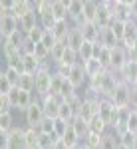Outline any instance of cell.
<instances>
[{
	"instance_id": "1",
	"label": "cell",
	"mask_w": 137,
	"mask_h": 149,
	"mask_svg": "<svg viewBox=\"0 0 137 149\" xmlns=\"http://www.w3.org/2000/svg\"><path fill=\"white\" fill-rule=\"evenodd\" d=\"M131 93H133L131 86L125 84V81H119L117 88L113 90V93L109 95V100L113 102V105L117 109H129L131 107Z\"/></svg>"
},
{
	"instance_id": "2",
	"label": "cell",
	"mask_w": 137,
	"mask_h": 149,
	"mask_svg": "<svg viewBox=\"0 0 137 149\" xmlns=\"http://www.w3.org/2000/svg\"><path fill=\"white\" fill-rule=\"evenodd\" d=\"M2 137V149H28L24 127H14L10 133H0Z\"/></svg>"
},
{
	"instance_id": "3",
	"label": "cell",
	"mask_w": 137,
	"mask_h": 149,
	"mask_svg": "<svg viewBox=\"0 0 137 149\" xmlns=\"http://www.w3.org/2000/svg\"><path fill=\"white\" fill-rule=\"evenodd\" d=\"M52 76H54V70H50L48 66H44L36 74V95L40 100L46 97L52 90Z\"/></svg>"
},
{
	"instance_id": "4",
	"label": "cell",
	"mask_w": 137,
	"mask_h": 149,
	"mask_svg": "<svg viewBox=\"0 0 137 149\" xmlns=\"http://www.w3.org/2000/svg\"><path fill=\"white\" fill-rule=\"evenodd\" d=\"M44 107H42V100H38V102H34L26 111H24V123H26V127H40V123L44 121Z\"/></svg>"
},
{
	"instance_id": "5",
	"label": "cell",
	"mask_w": 137,
	"mask_h": 149,
	"mask_svg": "<svg viewBox=\"0 0 137 149\" xmlns=\"http://www.w3.org/2000/svg\"><path fill=\"white\" fill-rule=\"evenodd\" d=\"M129 62V54H127L125 46H115L111 48V64H109V72H121V70L125 68V64Z\"/></svg>"
},
{
	"instance_id": "6",
	"label": "cell",
	"mask_w": 137,
	"mask_h": 149,
	"mask_svg": "<svg viewBox=\"0 0 137 149\" xmlns=\"http://www.w3.org/2000/svg\"><path fill=\"white\" fill-rule=\"evenodd\" d=\"M68 80H70V84H72L76 90L83 88V86L90 81V76H88V72H86V66H83V64H76L74 68L70 70Z\"/></svg>"
},
{
	"instance_id": "7",
	"label": "cell",
	"mask_w": 137,
	"mask_h": 149,
	"mask_svg": "<svg viewBox=\"0 0 137 149\" xmlns=\"http://www.w3.org/2000/svg\"><path fill=\"white\" fill-rule=\"evenodd\" d=\"M16 30H20V20H18L14 14L0 16V38H8V36H12Z\"/></svg>"
},
{
	"instance_id": "8",
	"label": "cell",
	"mask_w": 137,
	"mask_h": 149,
	"mask_svg": "<svg viewBox=\"0 0 137 149\" xmlns=\"http://www.w3.org/2000/svg\"><path fill=\"white\" fill-rule=\"evenodd\" d=\"M30 12H36L32 0H14V2H12V14H14L18 20L24 18L26 14H30Z\"/></svg>"
},
{
	"instance_id": "9",
	"label": "cell",
	"mask_w": 137,
	"mask_h": 149,
	"mask_svg": "<svg viewBox=\"0 0 137 149\" xmlns=\"http://www.w3.org/2000/svg\"><path fill=\"white\" fill-rule=\"evenodd\" d=\"M22 64H24V74H30V76H36L40 70L44 68V64H42L34 54H24Z\"/></svg>"
},
{
	"instance_id": "10",
	"label": "cell",
	"mask_w": 137,
	"mask_h": 149,
	"mask_svg": "<svg viewBox=\"0 0 137 149\" xmlns=\"http://www.w3.org/2000/svg\"><path fill=\"white\" fill-rule=\"evenodd\" d=\"M76 28H80L83 38L88 40V42H99V34H102V30L95 26L93 22H83L81 26H76Z\"/></svg>"
},
{
	"instance_id": "11",
	"label": "cell",
	"mask_w": 137,
	"mask_h": 149,
	"mask_svg": "<svg viewBox=\"0 0 137 149\" xmlns=\"http://www.w3.org/2000/svg\"><path fill=\"white\" fill-rule=\"evenodd\" d=\"M121 147V141H119V135L115 133L113 129H109L107 133L102 135V143H99V149H119Z\"/></svg>"
},
{
	"instance_id": "12",
	"label": "cell",
	"mask_w": 137,
	"mask_h": 149,
	"mask_svg": "<svg viewBox=\"0 0 137 149\" xmlns=\"http://www.w3.org/2000/svg\"><path fill=\"white\" fill-rule=\"evenodd\" d=\"M95 44H97V42H88V40L81 44V48L78 50L80 64H88L90 60H93V58H95Z\"/></svg>"
},
{
	"instance_id": "13",
	"label": "cell",
	"mask_w": 137,
	"mask_h": 149,
	"mask_svg": "<svg viewBox=\"0 0 137 149\" xmlns=\"http://www.w3.org/2000/svg\"><path fill=\"white\" fill-rule=\"evenodd\" d=\"M97 10H99V2L93 0H83V22H95L97 18Z\"/></svg>"
},
{
	"instance_id": "14",
	"label": "cell",
	"mask_w": 137,
	"mask_h": 149,
	"mask_svg": "<svg viewBox=\"0 0 137 149\" xmlns=\"http://www.w3.org/2000/svg\"><path fill=\"white\" fill-rule=\"evenodd\" d=\"M83 42H86V38H83V34H81V30L74 26V28H72V32H70V36H68V40H66L68 48H72V50H76V52H78Z\"/></svg>"
},
{
	"instance_id": "15",
	"label": "cell",
	"mask_w": 137,
	"mask_h": 149,
	"mask_svg": "<svg viewBox=\"0 0 137 149\" xmlns=\"http://www.w3.org/2000/svg\"><path fill=\"white\" fill-rule=\"evenodd\" d=\"M52 14L58 22L68 20V2L64 0H52Z\"/></svg>"
},
{
	"instance_id": "16",
	"label": "cell",
	"mask_w": 137,
	"mask_h": 149,
	"mask_svg": "<svg viewBox=\"0 0 137 149\" xmlns=\"http://www.w3.org/2000/svg\"><path fill=\"white\" fill-rule=\"evenodd\" d=\"M40 24V18H38V14L36 12H30V14H26L24 18H20V30H22L24 34H28L32 28H36Z\"/></svg>"
},
{
	"instance_id": "17",
	"label": "cell",
	"mask_w": 137,
	"mask_h": 149,
	"mask_svg": "<svg viewBox=\"0 0 137 149\" xmlns=\"http://www.w3.org/2000/svg\"><path fill=\"white\" fill-rule=\"evenodd\" d=\"M76 64H80V56H78V52L72 50V48H66V52H64V56H62V60H60V64H56V66L74 68Z\"/></svg>"
},
{
	"instance_id": "18",
	"label": "cell",
	"mask_w": 137,
	"mask_h": 149,
	"mask_svg": "<svg viewBox=\"0 0 137 149\" xmlns=\"http://www.w3.org/2000/svg\"><path fill=\"white\" fill-rule=\"evenodd\" d=\"M99 44L102 46H105V48H115V46H119L121 42L115 38V34L111 32V28H105V30H102V34H99Z\"/></svg>"
},
{
	"instance_id": "19",
	"label": "cell",
	"mask_w": 137,
	"mask_h": 149,
	"mask_svg": "<svg viewBox=\"0 0 137 149\" xmlns=\"http://www.w3.org/2000/svg\"><path fill=\"white\" fill-rule=\"evenodd\" d=\"M70 125L76 129V133H78L81 139H83L86 135H88V133H90V123H88L83 117H80V115H76V117L72 119V123H70Z\"/></svg>"
},
{
	"instance_id": "20",
	"label": "cell",
	"mask_w": 137,
	"mask_h": 149,
	"mask_svg": "<svg viewBox=\"0 0 137 149\" xmlns=\"http://www.w3.org/2000/svg\"><path fill=\"white\" fill-rule=\"evenodd\" d=\"M62 141H64V143H66L70 149H76L78 145H81V137L78 135V133H76V129H74L72 125H70V127H68V131L64 133Z\"/></svg>"
},
{
	"instance_id": "21",
	"label": "cell",
	"mask_w": 137,
	"mask_h": 149,
	"mask_svg": "<svg viewBox=\"0 0 137 149\" xmlns=\"http://www.w3.org/2000/svg\"><path fill=\"white\" fill-rule=\"evenodd\" d=\"M16 88H20L22 92H30L34 93L36 92V76H30V74H22V78L18 81V86Z\"/></svg>"
},
{
	"instance_id": "22",
	"label": "cell",
	"mask_w": 137,
	"mask_h": 149,
	"mask_svg": "<svg viewBox=\"0 0 137 149\" xmlns=\"http://www.w3.org/2000/svg\"><path fill=\"white\" fill-rule=\"evenodd\" d=\"M109 131V127H107V123L103 121L99 115H95L93 119L90 121V133H95V135H103V133H107Z\"/></svg>"
},
{
	"instance_id": "23",
	"label": "cell",
	"mask_w": 137,
	"mask_h": 149,
	"mask_svg": "<svg viewBox=\"0 0 137 149\" xmlns=\"http://www.w3.org/2000/svg\"><path fill=\"white\" fill-rule=\"evenodd\" d=\"M86 66V72H88V76H90V80L91 78H97V76H102L103 72H107V70L103 68L102 64L97 62V60H90L88 64H83Z\"/></svg>"
},
{
	"instance_id": "24",
	"label": "cell",
	"mask_w": 137,
	"mask_h": 149,
	"mask_svg": "<svg viewBox=\"0 0 137 149\" xmlns=\"http://www.w3.org/2000/svg\"><path fill=\"white\" fill-rule=\"evenodd\" d=\"M14 117H12V111H6V113H0V133H10L14 129Z\"/></svg>"
},
{
	"instance_id": "25",
	"label": "cell",
	"mask_w": 137,
	"mask_h": 149,
	"mask_svg": "<svg viewBox=\"0 0 137 149\" xmlns=\"http://www.w3.org/2000/svg\"><path fill=\"white\" fill-rule=\"evenodd\" d=\"M24 137H26L28 149L36 147V145H38V137H40V131H38L36 127H24Z\"/></svg>"
},
{
	"instance_id": "26",
	"label": "cell",
	"mask_w": 137,
	"mask_h": 149,
	"mask_svg": "<svg viewBox=\"0 0 137 149\" xmlns=\"http://www.w3.org/2000/svg\"><path fill=\"white\" fill-rule=\"evenodd\" d=\"M125 26H127V22H121V20H115V18H113V22L109 24L111 32L115 34V38H117L119 42H123V38H125Z\"/></svg>"
},
{
	"instance_id": "27",
	"label": "cell",
	"mask_w": 137,
	"mask_h": 149,
	"mask_svg": "<svg viewBox=\"0 0 137 149\" xmlns=\"http://www.w3.org/2000/svg\"><path fill=\"white\" fill-rule=\"evenodd\" d=\"M60 139L56 137V135H48V133H40V137H38V145L42 149H54V145H56Z\"/></svg>"
},
{
	"instance_id": "28",
	"label": "cell",
	"mask_w": 137,
	"mask_h": 149,
	"mask_svg": "<svg viewBox=\"0 0 137 149\" xmlns=\"http://www.w3.org/2000/svg\"><path fill=\"white\" fill-rule=\"evenodd\" d=\"M66 48H68L66 42H56V46L52 48V52H50V60H54L56 64H60V60H62V56H64Z\"/></svg>"
},
{
	"instance_id": "29",
	"label": "cell",
	"mask_w": 137,
	"mask_h": 149,
	"mask_svg": "<svg viewBox=\"0 0 137 149\" xmlns=\"http://www.w3.org/2000/svg\"><path fill=\"white\" fill-rule=\"evenodd\" d=\"M58 24V20L54 18V14L52 12H48V14H42L40 16V26L44 28L46 32H50V30H54V26Z\"/></svg>"
},
{
	"instance_id": "30",
	"label": "cell",
	"mask_w": 137,
	"mask_h": 149,
	"mask_svg": "<svg viewBox=\"0 0 137 149\" xmlns=\"http://www.w3.org/2000/svg\"><path fill=\"white\" fill-rule=\"evenodd\" d=\"M44 34H46V30L40 26V24H38L36 28H32V30L26 34V38H28L32 44H40V42H42V38H44Z\"/></svg>"
},
{
	"instance_id": "31",
	"label": "cell",
	"mask_w": 137,
	"mask_h": 149,
	"mask_svg": "<svg viewBox=\"0 0 137 149\" xmlns=\"http://www.w3.org/2000/svg\"><path fill=\"white\" fill-rule=\"evenodd\" d=\"M68 127H70L68 121H64V119H60V117H56V119H54V133H56L58 139L64 137V133L68 131Z\"/></svg>"
},
{
	"instance_id": "32",
	"label": "cell",
	"mask_w": 137,
	"mask_h": 149,
	"mask_svg": "<svg viewBox=\"0 0 137 149\" xmlns=\"http://www.w3.org/2000/svg\"><path fill=\"white\" fill-rule=\"evenodd\" d=\"M2 74H4V76H6V78L10 80V84L14 86V88L18 86V81H20V78H22V74H20L18 70H14V68H6V70H2Z\"/></svg>"
},
{
	"instance_id": "33",
	"label": "cell",
	"mask_w": 137,
	"mask_h": 149,
	"mask_svg": "<svg viewBox=\"0 0 137 149\" xmlns=\"http://www.w3.org/2000/svg\"><path fill=\"white\" fill-rule=\"evenodd\" d=\"M38 131H40V133H48V135H56V133H54V119H52V117H44V121L40 123Z\"/></svg>"
},
{
	"instance_id": "34",
	"label": "cell",
	"mask_w": 137,
	"mask_h": 149,
	"mask_svg": "<svg viewBox=\"0 0 137 149\" xmlns=\"http://www.w3.org/2000/svg\"><path fill=\"white\" fill-rule=\"evenodd\" d=\"M119 141H121V147L131 149V147H133V141H135V133L125 131V133H121V135H119Z\"/></svg>"
},
{
	"instance_id": "35",
	"label": "cell",
	"mask_w": 137,
	"mask_h": 149,
	"mask_svg": "<svg viewBox=\"0 0 137 149\" xmlns=\"http://www.w3.org/2000/svg\"><path fill=\"white\" fill-rule=\"evenodd\" d=\"M12 90H14V86L10 84V80L4 74H0V95H8Z\"/></svg>"
},
{
	"instance_id": "36",
	"label": "cell",
	"mask_w": 137,
	"mask_h": 149,
	"mask_svg": "<svg viewBox=\"0 0 137 149\" xmlns=\"http://www.w3.org/2000/svg\"><path fill=\"white\" fill-rule=\"evenodd\" d=\"M125 127H127V131H131V133H135V135H137V113H135V109L129 111V117H127Z\"/></svg>"
},
{
	"instance_id": "37",
	"label": "cell",
	"mask_w": 137,
	"mask_h": 149,
	"mask_svg": "<svg viewBox=\"0 0 137 149\" xmlns=\"http://www.w3.org/2000/svg\"><path fill=\"white\" fill-rule=\"evenodd\" d=\"M6 97H8V102H10L12 109H18V102H20V88H14Z\"/></svg>"
},
{
	"instance_id": "38",
	"label": "cell",
	"mask_w": 137,
	"mask_h": 149,
	"mask_svg": "<svg viewBox=\"0 0 137 149\" xmlns=\"http://www.w3.org/2000/svg\"><path fill=\"white\" fill-rule=\"evenodd\" d=\"M56 38H54V34H52V32H46L44 34V38H42V42H40V44H44L46 48H48V50H50V52H52V48L56 46Z\"/></svg>"
},
{
	"instance_id": "39",
	"label": "cell",
	"mask_w": 137,
	"mask_h": 149,
	"mask_svg": "<svg viewBox=\"0 0 137 149\" xmlns=\"http://www.w3.org/2000/svg\"><path fill=\"white\" fill-rule=\"evenodd\" d=\"M54 149H70V147L66 145V143H64V141H62V139H60V141H58L56 145H54Z\"/></svg>"
},
{
	"instance_id": "40",
	"label": "cell",
	"mask_w": 137,
	"mask_h": 149,
	"mask_svg": "<svg viewBox=\"0 0 137 149\" xmlns=\"http://www.w3.org/2000/svg\"><path fill=\"white\" fill-rule=\"evenodd\" d=\"M131 90H133V92H137V78H135V81L131 84Z\"/></svg>"
},
{
	"instance_id": "41",
	"label": "cell",
	"mask_w": 137,
	"mask_h": 149,
	"mask_svg": "<svg viewBox=\"0 0 137 149\" xmlns=\"http://www.w3.org/2000/svg\"><path fill=\"white\" fill-rule=\"evenodd\" d=\"M131 149H137V135H135V141H133V147Z\"/></svg>"
},
{
	"instance_id": "42",
	"label": "cell",
	"mask_w": 137,
	"mask_h": 149,
	"mask_svg": "<svg viewBox=\"0 0 137 149\" xmlns=\"http://www.w3.org/2000/svg\"><path fill=\"white\" fill-rule=\"evenodd\" d=\"M30 149H42V147H40V145H36V147H30Z\"/></svg>"
}]
</instances>
